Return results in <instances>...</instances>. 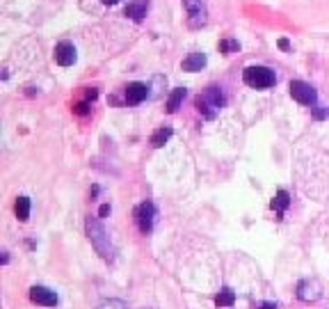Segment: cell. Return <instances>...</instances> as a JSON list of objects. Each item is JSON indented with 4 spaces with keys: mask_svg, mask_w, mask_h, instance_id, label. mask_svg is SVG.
<instances>
[{
    "mask_svg": "<svg viewBox=\"0 0 329 309\" xmlns=\"http://www.w3.org/2000/svg\"><path fill=\"white\" fill-rule=\"evenodd\" d=\"M235 302V293L231 289H222V291L215 296V305L217 307H233Z\"/></svg>",
    "mask_w": 329,
    "mask_h": 309,
    "instance_id": "cell-17",
    "label": "cell"
},
{
    "mask_svg": "<svg viewBox=\"0 0 329 309\" xmlns=\"http://www.w3.org/2000/svg\"><path fill=\"white\" fill-rule=\"evenodd\" d=\"M206 62H208V60H206V53L194 51V53H190L183 62H181V69H183V71H188V73H194V71H201V69L206 67Z\"/></svg>",
    "mask_w": 329,
    "mask_h": 309,
    "instance_id": "cell-11",
    "label": "cell"
},
{
    "mask_svg": "<svg viewBox=\"0 0 329 309\" xmlns=\"http://www.w3.org/2000/svg\"><path fill=\"white\" fill-rule=\"evenodd\" d=\"M73 112H76V115H87V103H78V106H73Z\"/></svg>",
    "mask_w": 329,
    "mask_h": 309,
    "instance_id": "cell-21",
    "label": "cell"
},
{
    "mask_svg": "<svg viewBox=\"0 0 329 309\" xmlns=\"http://www.w3.org/2000/svg\"><path fill=\"white\" fill-rule=\"evenodd\" d=\"M85 229H87V238L92 240V248H94L105 261H115V248H112L110 236H107L105 227L101 224V220L90 215V218L85 220Z\"/></svg>",
    "mask_w": 329,
    "mask_h": 309,
    "instance_id": "cell-1",
    "label": "cell"
},
{
    "mask_svg": "<svg viewBox=\"0 0 329 309\" xmlns=\"http://www.w3.org/2000/svg\"><path fill=\"white\" fill-rule=\"evenodd\" d=\"M149 12V0H133L126 7V16H130L133 21H142Z\"/></svg>",
    "mask_w": 329,
    "mask_h": 309,
    "instance_id": "cell-12",
    "label": "cell"
},
{
    "mask_svg": "<svg viewBox=\"0 0 329 309\" xmlns=\"http://www.w3.org/2000/svg\"><path fill=\"white\" fill-rule=\"evenodd\" d=\"M217 48H220V53L229 55L231 51H240V44L235 42V39H224V42H220V44H217Z\"/></svg>",
    "mask_w": 329,
    "mask_h": 309,
    "instance_id": "cell-19",
    "label": "cell"
},
{
    "mask_svg": "<svg viewBox=\"0 0 329 309\" xmlns=\"http://www.w3.org/2000/svg\"><path fill=\"white\" fill-rule=\"evenodd\" d=\"M258 309H277V305H274V302H261Z\"/></svg>",
    "mask_w": 329,
    "mask_h": 309,
    "instance_id": "cell-24",
    "label": "cell"
},
{
    "mask_svg": "<svg viewBox=\"0 0 329 309\" xmlns=\"http://www.w3.org/2000/svg\"><path fill=\"white\" fill-rule=\"evenodd\" d=\"M313 117L316 119H325V117H329V110L325 108V110H320V108H313Z\"/></svg>",
    "mask_w": 329,
    "mask_h": 309,
    "instance_id": "cell-20",
    "label": "cell"
},
{
    "mask_svg": "<svg viewBox=\"0 0 329 309\" xmlns=\"http://www.w3.org/2000/svg\"><path fill=\"white\" fill-rule=\"evenodd\" d=\"M76 60H78V53L71 42H60L55 46V62L60 67H71L76 65Z\"/></svg>",
    "mask_w": 329,
    "mask_h": 309,
    "instance_id": "cell-8",
    "label": "cell"
},
{
    "mask_svg": "<svg viewBox=\"0 0 329 309\" xmlns=\"http://www.w3.org/2000/svg\"><path fill=\"white\" fill-rule=\"evenodd\" d=\"M243 80H245V85L254 87V90H268V87H272L277 83V76H274L272 69L254 65L243 71Z\"/></svg>",
    "mask_w": 329,
    "mask_h": 309,
    "instance_id": "cell-3",
    "label": "cell"
},
{
    "mask_svg": "<svg viewBox=\"0 0 329 309\" xmlns=\"http://www.w3.org/2000/svg\"><path fill=\"white\" fill-rule=\"evenodd\" d=\"M30 300L34 305H41V307H55L57 305V293L51 291L46 286H32L30 289Z\"/></svg>",
    "mask_w": 329,
    "mask_h": 309,
    "instance_id": "cell-9",
    "label": "cell"
},
{
    "mask_svg": "<svg viewBox=\"0 0 329 309\" xmlns=\"http://www.w3.org/2000/svg\"><path fill=\"white\" fill-rule=\"evenodd\" d=\"M297 298L302 302H316L322 298V284L318 282L316 277H309V279H302L297 284Z\"/></svg>",
    "mask_w": 329,
    "mask_h": 309,
    "instance_id": "cell-7",
    "label": "cell"
},
{
    "mask_svg": "<svg viewBox=\"0 0 329 309\" xmlns=\"http://www.w3.org/2000/svg\"><path fill=\"white\" fill-rule=\"evenodd\" d=\"M110 215V204H103L99 209V218H107Z\"/></svg>",
    "mask_w": 329,
    "mask_h": 309,
    "instance_id": "cell-22",
    "label": "cell"
},
{
    "mask_svg": "<svg viewBox=\"0 0 329 309\" xmlns=\"http://www.w3.org/2000/svg\"><path fill=\"white\" fill-rule=\"evenodd\" d=\"M279 48H283V51H288V48H291V44H288V39H279Z\"/></svg>",
    "mask_w": 329,
    "mask_h": 309,
    "instance_id": "cell-25",
    "label": "cell"
},
{
    "mask_svg": "<svg viewBox=\"0 0 329 309\" xmlns=\"http://www.w3.org/2000/svg\"><path fill=\"white\" fill-rule=\"evenodd\" d=\"M96 309H130L124 300H117V298H110V300H103L96 305Z\"/></svg>",
    "mask_w": 329,
    "mask_h": 309,
    "instance_id": "cell-18",
    "label": "cell"
},
{
    "mask_svg": "<svg viewBox=\"0 0 329 309\" xmlns=\"http://www.w3.org/2000/svg\"><path fill=\"white\" fill-rule=\"evenodd\" d=\"M194 106H197V110L206 117V119H215L217 112L227 106V96H224L222 87L210 85V87H206V90L201 92L197 99H194Z\"/></svg>",
    "mask_w": 329,
    "mask_h": 309,
    "instance_id": "cell-2",
    "label": "cell"
},
{
    "mask_svg": "<svg viewBox=\"0 0 329 309\" xmlns=\"http://www.w3.org/2000/svg\"><path fill=\"white\" fill-rule=\"evenodd\" d=\"M185 94H188V90L185 87H176L174 92L169 94V99H167V112H176L181 108V103H183Z\"/></svg>",
    "mask_w": 329,
    "mask_h": 309,
    "instance_id": "cell-14",
    "label": "cell"
},
{
    "mask_svg": "<svg viewBox=\"0 0 329 309\" xmlns=\"http://www.w3.org/2000/svg\"><path fill=\"white\" fill-rule=\"evenodd\" d=\"M14 211H16V218L21 220V222H28V218H30V199H28V197H18Z\"/></svg>",
    "mask_w": 329,
    "mask_h": 309,
    "instance_id": "cell-16",
    "label": "cell"
},
{
    "mask_svg": "<svg viewBox=\"0 0 329 309\" xmlns=\"http://www.w3.org/2000/svg\"><path fill=\"white\" fill-rule=\"evenodd\" d=\"M171 135H174L171 126H160V129H158V131H153V135H151V147L160 149V147H165V142L169 140Z\"/></svg>",
    "mask_w": 329,
    "mask_h": 309,
    "instance_id": "cell-13",
    "label": "cell"
},
{
    "mask_svg": "<svg viewBox=\"0 0 329 309\" xmlns=\"http://www.w3.org/2000/svg\"><path fill=\"white\" fill-rule=\"evenodd\" d=\"M103 3H105V5H117L119 0H103Z\"/></svg>",
    "mask_w": 329,
    "mask_h": 309,
    "instance_id": "cell-26",
    "label": "cell"
},
{
    "mask_svg": "<svg viewBox=\"0 0 329 309\" xmlns=\"http://www.w3.org/2000/svg\"><path fill=\"white\" fill-rule=\"evenodd\" d=\"M288 92H291V96L295 99L297 103H302V106H313L318 99L316 90H313L309 83L304 80H291V85H288Z\"/></svg>",
    "mask_w": 329,
    "mask_h": 309,
    "instance_id": "cell-5",
    "label": "cell"
},
{
    "mask_svg": "<svg viewBox=\"0 0 329 309\" xmlns=\"http://www.w3.org/2000/svg\"><path fill=\"white\" fill-rule=\"evenodd\" d=\"M149 94L151 92L144 83H130V85L126 87V103H128V106H137V103H142Z\"/></svg>",
    "mask_w": 329,
    "mask_h": 309,
    "instance_id": "cell-10",
    "label": "cell"
},
{
    "mask_svg": "<svg viewBox=\"0 0 329 309\" xmlns=\"http://www.w3.org/2000/svg\"><path fill=\"white\" fill-rule=\"evenodd\" d=\"M153 220H156V206L153 202H142L140 206H137V211H135V222H137V227H140V232L142 234H149L151 229H153Z\"/></svg>",
    "mask_w": 329,
    "mask_h": 309,
    "instance_id": "cell-6",
    "label": "cell"
},
{
    "mask_svg": "<svg viewBox=\"0 0 329 309\" xmlns=\"http://www.w3.org/2000/svg\"><path fill=\"white\" fill-rule=\"evenodd\" d=\"M183 7L188 12L190 28H201L208 21V9H206L204 0H183Z\"/></svg>",
    "mask_w": 329,
    "mask_h": 309,
    "instance_id": "cell-4",
    "label": "cell"
},
{
    "mask_svg": "<svg viewBox=\"0 0 329 309\" xmlns=\"http://www.w3.org/2000/svg\"><path fill=\"white\" fill-rule=\"evenodd\" d=\"M96 96H99V92H96L94 87H92V90H87V99H90V101H94Z\"/></svg>",
    "mask_w": 329,
    "mask_h": 309,
    "instance_id": "cell-23",
    "label": "cell"
},
{
    "mask_svg": "<svg viewBox=\"0 0 329 309\" xmlns=\"http://www.w3.org/2000/svg\"><path fill=\"white\" fill-rule=\"evenodd\" d=\"M291 206V195L286 193V190H279L277 195H274V199H272V209L277 211V215H279V220H281V215H283V211Z\"/></svg>",
    "mask_w": 329,
    "mask_h": 309,
    "instance_id": "cell-15",
    "label": "cell"
}]
</instances>
